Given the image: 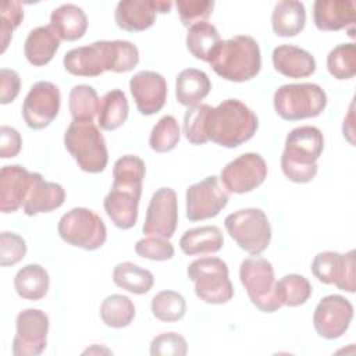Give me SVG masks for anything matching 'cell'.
Masks as SVG:
<instances>
[{"instance_id": "obj_1", "label": "cell", "mask_w": 356, "mask_h": 356, "mask_svg": "<svg viewBox=\"0 0 356 356\" xmlns=\"http://www.w3.org/2000/svg\"><path fill=\"white\" fill-rule=\"evenodd\" d=\"M138 63L139 50L128 40H97L71 49L63 58L65 71L75 76H99L106 71L128 72Z\"/></svg>"}, {"instance_id": "obj_2", "label": "cell", "mask_w": 356, "mask_h": 356, "mask_svg": "<svg viewBox=\"0 0 356 356\" xmlns=\"http://www.w3.org/2000/svg\"><path fill=\"white\" fill-rule=\"evenodd\" d=\"M324 150V136L317 127L302 125L293 128L285 138L281 154L284 175L296 184H307L317 174V160Z\"/></svg>"}, {"instance_id": "obj_3", "label": "cell", "mask_w": 356, "mask_h": 356, "mask_svg": "<svg viewBox=\"0 0 356 356\" xmlns=\"http://www.w3.org/2000/svg\"><path fill=\"white\" fill-rule=\"evenodd\" d=\"M207 63L218 76L231 82H245L260 72V47L252 36L236 35L220 40Z\"/></svg>"}, {"instance_id": "obj_4", "label": "cell", "mask_w": 356, "mask_h": 356, "mask_svg": "<svg viewBox=\"0 0 356 356\" xmlns=\"http://www.w3.org/2000/svg\"><path fill=\"white\" fill-rule=\"evenodd\" d=\"M257 127V115L238 99L222 100L211 108L206 121L209 140L229 149L249 140Z\"/></svg>"}, {"instance_id": "obj_5", "label": "cell", "mask_w": 356, "mask_h": 356, "mask_svg": "<svg viewBox=\"0 0 356 356\" xmlns=\"http://www.w3.org/2000/svg\"><path fill=\"white\" fill-rule=\"evenodd\" d=\"M64 146L85 172L97 174L107 165L106 140L92 120H72L64 134Z\"/></svg>"}, {"instance_id": "obj_6", "label": "cell", "mask_w": 356, "mask_h": 356, "mask_svg": "<svg viewBox=\"0 0 356 356\" xmlns=\"http://www.w3.org/2000/svg\"><path fill=\"white\" fill-rule=\"evenodd\" d=\"M273 104L282 120L299 121L320 115L327 106V95L317 83H286L275 90Z\"/></svg>"}, {"instance_id": "obj_7", "label": "cell", "mask_w": 356, "mask_h": 356, "mask_svg": "<svg viewBox=\"0 0 356 356\" xmlns=\"http://www.w3.org/2000/svg\"><path fill=\"white\" fill-rule=\"evenodd\" d=\"M186 274L195 285L196 296L204 303L222 305L232 299L234 286L224 260L218 257L196 259L188 266Z\"/></svg>"}, {"instance_id": "obj_8", "label": "cell", "mask_w": 356, "mask_h": 356, "mask_svg": "<svg viewBox=\"0 0 356 356\" xmlns=\"http://www.w3.org/2000/svg\"><path fill=\"white\" fill-rule=\"evenodd\" d=\"M239 278L250 302L264 313H274L282 307L275 288L273 264L259 256L245 259L239 267Z\"/></svg>"}, {"instance_id": "obj_9", "label": "cell", "mask_w": 356, "mask_h": 356, "mask_svg": "<svg viewBox=\"0 0 356 356\" xmlns=\"http://www.w3.org/2000/svg\"><path fill=\"white\" fill-rule=\"evenodd\" d=\"M224 225L238 246L252 256H259L270 245L271 225L260 209L236 210L225 217Z\"/></svg>"}, {"instance_id": "obj_10", "label": "cell", "mask_w": 356, "mask_h": 356, "mask_svg": "<svg viewBox=\"0 0 356 356\" xmlns=\"http://www.w3.org/2000/svg\"><path fill=\"white\" fill-rule=\"evenodd\" d=\"M57 232L68 245L85 250H96L107 239V228L103 220L93 210L85 207H75L63 214Z\"/></svg>"}, {"instance_id": "obj_11", "label": "cell", "mask_w": 356, "mask_h": 356, "mask_svg": "<svg viewBox=\"0 0 356 356\" xmlns=\"http://www.w3.org/2000/svg\"><path fill=\"white\" fill-rule=\"evenodd\" d=\"M17 334L13 339L14 356H38L47 345L49 317L40 309H24L15 318Z\"/></svg>"}, {"instance_id": "obj_12", "label": "cell", "mask_w": 356, "mask_h": 356, "mask_svg": "<svg viewBox=\"0 0 356 356\" xmlns=\"http://www.w3.org/2000/svg\"><path fill=\"white\" fill-rule=\"evenodd\" d=\"M228 199L229 193L220 185L218 177L209 175L186 189V217L189 221L213 218L228 204Z\"/></svg>"}, {"instance_id": "obj_13", "label": "cell", "mask_w": 356, "mask_h": 356, "mask_svg": "<svg viewBox=\"0 0 356 356\" xmlns=\"http://www.w3.org/2000/svg\"><path fill=\"white\" fill-rule=\"evenodd\" d=\"M60 104V89L49 81H38L25 96L22 117L31 129H42L57 117Z\"/></svg>"}, {"instance_id": "obj_14", "label": "cell", "mask_w": 356, "mask_h": 356, "mask_svg": "<svg viewBox=\"0 0 356 356\" xmlns=\"http://www.w3.org/2000/svg\"><path fill=\"white\" fill-rule=\"evenodd\" d=\"M267 177V164L259 153H243L229 161L220 179L228 193H246L260 186Z\"/></svg>"}, {"instance_id": "obj_15", "label": "cell", "mask_w": 356, "mask_h": 356, "mask_svg": "<svg viewBox=\"0 0 356 356\" xmlns=\"http://www.w3.org/2000/svg\"><path fill=\"white\" fill-rule=\"evenodd\" d=\"M312 273L327 285H337L341 291L355 292V250L339 253L325 250L312 261Z\"/></svg>"}, {"instance_id": "obj_16", "label": "cell", "mask_w": 356, "mask_h": 356, "mask_svg": "<svg viewBox=\"0 0 356 356\" xmlns=\"http://www.w3.org/2000/svg\"><path fill=\"white\" fill-rule=\"evenodd\" d=\"M178 224V200L171 188H159L147 206L143 234L147 236H161L170 239Z\"/></svg>"}, {"instance_id": "obj_17", "label": "cell", "mask_w": 356, "mask_h": 356, "mask_svg": "<svg viewBox=\"0 0 356 356\" xmlns=\"http://www.w3.org/2000/svg\"><path fill=\"white\" fill-rule=\"evenodd\" d=\"M352 318V303L341 295H328L317 303L313 313V325L321 338L337 339L346 332Z\"/></svg>"}, {"instance_id": "obj_18", "label": "cell", "mask_w": 356, "mask_h": 356, "mask_svg": "<svg viewBox=\"0 0 356 356\" xmlns=\"http://www.w3.org/2000/svg\"><path fill=\"white\" fill-rule=\"evenodd\" d=\"M129 90L136 108L143 115L159 113L167 100L165 78L156 71H139L129 79Z\"/></svg>"}, {"instance_id": "obj_19", "label": "cell", "mask_w": 356, "mask_h": 356, "mask_svg": "<svg viewBox=\"0 0 356 356\" xmlns=\"http://www.w3.org/2000/svg\"><path fill=\"white\" fill-rule=\"evenodd\" d=\"M35 172L19 164L4 165L0 170V210L14 213L24 206L33 182Z\"/></svg>"}, {"instance_id": "obj_20", "label": "cell", "mask_w": 356, "mask_h": 356, "mask_svg": "<svg viewBox=\"0 0 356 356\" xmlns=\"http://www.w3.org/2000/svg\"><path fill=\"white\" fill-rule=\"evenodd\" d=\"M140 195V189L111 185L110 192L104 197L103 206L115 227L129 229L136 224Z\"/></svg>"}, {"instance_id": "obj_21", "label": "cell", "mask_w": 356, "mask_h": 356, "mask_svg": "<svg viewBox=\"0 0 356 356\" xmlns=\"http://www.w3.org/2000/svg\"><path fill=\"white\" fill-rule=\"evenodd\" d=\"M353 0H317L313 4V21L320 31H341L353 28Z\"/></svg>"}, {"instance_id": "obj_22", "label": "cell", "mask_w": 356, "mask_h": 356, "mask_svg": "<svg viewBox=\"0 0 356 356\" xmlns=\"http://www.w3.org/2000/svg\"><path fill=\"white\" fill-rule=\"evenodd\" d=\"M273 65L284 76L299 79L316 71L314 57L305 49L293 44H281L273 50Z\"/></svg>"}, {"instance_id": "obj_23", "label": "cell", "mask_w": 356, "mask_h": 356, "mask_svg": "<svg viewBox=\"0 0 356 356\" xmlns=\"http://www.w3.org/2000/svg\"><path fill=\"white\" fill-rule=\"evenodd\" d=\"M64 200L65 191L60 184L44 181L39 172H35L32 186L22 209L26 216H36L58 209Z\"/></svg>"}, {"instance_id": "obj_24", "label": "cell", "mask_w": 356, "mask_h": 356, "mask_svg": "<svg viewBox=\"0 0 356 356\" xmlns=\"http://www.w3.org/2000/svg\"><path fill=\"white\" fill-rule=\"evenodd\" d=\"M156 14V0H124L117 4L114 18L118 28L127 32H140L154 24Z\"/></svg>"}, {"instance_id": "obj_25", "label": "cell", "mask_w": 356, "mask_h": 356, "mask_svg": "<svg viewBox=\"0 0 356 356\" xmlns=\"http://www.w3.org/2000/svg\"><path fill=\"white\" fill-rule=\"evenodd\" d=\"M50 26L61 40L74 42L85 35L88 29V17L85 11L75 4H61L51 11Z\"/></svg>"}, {"instance_id": "obj_26", "label": "cell", "mask_w": 356, "mask_h": 356, "mask_svg": "<svg viewBox=\"0 0 356 356\" xmlns=\"http://www.w3.org/2000/svg\"><path fill=\"white\" fill-rule=\"evenodd\" d=\"M60 38L50 25L38 26L32 29L24 43V53L26 60L35 65H46L60 47Z\"/></svg>"}, {"instance_id": "obj_27", "label": "cell", "mask_w": 356, "mask_h": 356, "mask_svg": "<svg viewBox=\"0 0 356 356\" xmlns=\"http://www.w3.org/2000/svg\"><path fill=\"white\" fill-rule=\"evenodd\" d=\"M306 24V8L302 1L282 0L274 6L271 26L277 36L292 38L300 33Z\"/></svg>"}, {"instance_id": "obj_28", "label": "cell", "mask_w": 356, "mask_h": 356, "mask_svg": "<svg viewBox=\"0 0 356 356\" xmlns=\"http://www.w3.org/2000/svg\"><path fill=\"white\" fill-rule=\"evenodd\" d=\"M211 89L207 74L197 68L182 70L175 81V97L179 104L192 107L200 103Z\"/></svg>"}, {"instance_id": "obj_29", "label": "cell", "mask_w": 356, "mask_h": 356, "mask_svg": "<svg viewBox=\"0 0 356 356\" xmlns=\"http://www.w3.org/2000/svg\"><path fill=\"white\" fill-rule=\"evenodd\" d=\"M222 245L224 236L216 225H203L188 229L179 239V248L188 256L216 253L221 250Z\"/></svg>"}, {"instance_id": "obj_30", "label": "cell", "mask_w": 356, "mask_h": 356, "mask_svg": "<svg viewBox=\"0 0 356 356\" xmlns=\"http://www.w3.org/2000/svg\"><path fill=\"white\" fill-rule=\"evenodd\" d=\"M50 278L40 264H26L14 277V288L19 298L26 300H40L46 296Z\"/></svg>"}, {"instance_id": "obj_31", "label": "cell", "mask_w": 356, "mask_h": 356, "mask_svg": "<svg viewBox=\"0 0 356 356\" xmlns=\"http://www.w3.org/2000/svg\"><path fill=\"white\" fill-rule=\"evenodd\" d=\"M129 106L125 93L121 89H111L100 99L97 124L104 131L120 128L128 118Z\"/></svg>"}, {"instance_id": "obj_32", "label": "cell", "mask_w": 356, "mask_h": 356, "mask_svg": "<svg viewBox=\"0 0 356 356\" xmlns=\"http://www.w3.org/2000/svg\"><path fill=\"white\" fill-rule=\"evenodd\" d=\"M113 281L117 286L131 293L143 295L152 289L154 277L146 268H142L131 261H122L114 267Z\"/></svg>"}, {"instance_id": "obj_33", "label": "cell", "mask_w": 356, "mask_h": 356, "mask_svg": "<svg viewBox=\"0 0 356 356\" xmlns=\"http://www.w3.org/2000/svg\"><path fill=\"white\" fill-rule=\"evenodd\" d=\"M220 33L217 28L207 22H197L188 28L186 47L189 53L202 61H209V57L214 47L220 43Z\"/></svg>"}, {"instance_id": "obj_34", "label": "cell", "mask_w": 356, "mask_h": 356, "mask_svg": "<svg viewBox=\"0 0 356 356\" xmlns=\"http://www.w3.org/2000/svg\"><path fill=\"white\" fill-rule=\"evenodd\" d=\"M100 317L107 327L125 328L135 317L134 302L125 295L113 293L102 302Z\"/></svg>"}, {"instance_id": "obj_35", "label": "cell", "mask_w": 356, "mask_h": 356, "mask_svg": "<svg viewBox=\"0 0 356 356\" xmlns=\"http://www.w3.org/2000/svg\"><path fill=\"white\" fill-rule=\"evenodd\" d=\"M277 295L282 306L298 307L305 305L312 295V284L300 274H286L275 284Z\"/></svg>"}, {"instance_id": "obj_36", "label": "cell", "mask_w": 356, "mask_h": 356, "mask_svg": "<svg viewBox=\"0 0 356 356\" xmlns=\"http://www.w3.org/2000/svg\"><path fill=\"white\" fill-rule=\"evenodd\" d=\"M100 99L90 85H75L68 96V108L72 120H95L99 113Z\"/></svg>"}, {"instance_id": "obj_37", "label": "cell", "mask_w": 356, "mask_h": 356, "mask_svg": "<svg viewBox=\"0 0 356 356\" xmlns=\"http://www.w3.org/2000/svg\"><path fill=\"white\" fill-rule=\"evenodd\" d=\"M146 174L145 161L135 154H125L120 157L113 167V185L140 189Z\"/></svg>"}, {"instance_id": "obj_38", "label": "cell", "mask_w": 356, "mask_h": 356, "mask_svg": "<svg viewBox=\"0 0 356 356\" xmlns=\"http://www.w3.org/2000/svg\"><path fill=\"white\" fill-rule=\"evenodd\" d=\"M150 309L157 320L163 323H174L185 316L186 302L179 292L165 289L153 296Z\"/></svg>"}, {"instance_id": "obj_39", "label": "cell", "mask_w": 356, "mask_h": 356, "mask_svg": "<svg viewBox=\"0 0 356 356\" xmlns=\"http://www.w3.org/2000/svg\"><path fill=\"white\" fill-rule=\"evenodd\" d=\"M327 70L335 79H350L356 74V46L353 42L335 46L327 56Z\"/></svg>"}, {"instance_id": "obj_40", "label": "cell", "mask_w": 356, "mask_h": 356, "mask_svg": "<svg viewBox=\"0 0 356 356\" xmlns=\"http://www.w3.org/2000/svg\"><path fill=\"white\" fill-rule=\"evenodd\" d=\"M181 138L178 121L172 115L161 117L152 128L149 136L150 147L157 153H165L172 150Z\"/></svg>"}, {"instance_id": "obj_41", "label": "cell", "mask_w": 356, "mask_h": 356, "mask_svg": "<svg viewBox=\"0 0 356 356\" xmlns=\"http://www.w3.org/2000/svg\"><path fill=\"white\" fill-rule=\"evenodd\" d=\"M211 108L213 107L210 104H196L188 107L184 115V134L192 145H203L209 140L206 121Z\"/></svg>"}, {"instance_id": "obj_42", "label": "cell", "mask_w": 356, "mask_h": 356, "mask_svg": "<svg viewBox=\"0 0 356 356\" xmlns=\"http://www.w3.org/2000/svg\"><path fill=\"white\" fill-rule=\"evenodd\" d=\"M24 19V8L19 1H3L0 6V39H1V49L0 53H4L15 28Z\"/></svg>"}, {"instance_id": "obj_43", "label": "cell", "mask_w": 356, "mask_h": 356, "mask_svg": "<svg viewBox=\"0 0 356 356\" xmlns=\"http://www.w3.org/2000/svg\"><path fill=\"white\" fill-rule=\"evenodd\" d=\"M179 19L184 26H192L193 24L206 21L214 7V1L210 0H178L175 3Z\"/></svg>"}, {"instance_id": "obj_44", "label": "cell", "mask_w": 356, "mask_h": 356, "mask_svg": "<svg viewBox=\"0 0 356 356\" xmlns=\"http://www.w3.org/2000/svg\"><path fill=\"white\" fill-rule=\"evenodd\" d=\"M186 352L188 343L185 338L172 331L161 332L150 342L152 356H185Z\"/></svg>"}, {"instance_id": "obj_45", "label": "cell", "mask_w": 356, "mask_h": 356, "mask_svg": "<svg viewBox=\"0 0 356 356\" xmlns=\"http://www.w3.org/2000/svg\"><path fill=\"white\" fill-rule=\"evenodd\" d=\"M26 254V243L15 232L3 231L0 234V264L3 267L19 263Z\"/></svg>"}, {"instance_id": "obj_46", "label": "cell", "mask_w": 356, "mask_h": 356, "mask_svg": "<svg viewBox=\"0 0 356 356\" xmlns=\"http://www.w3.org/2000/svg\"><path fill=\"white\" fill-rule=\"evenodd\" d=\"M135 252L140 257L154 260V261H164V260H170L174 256V246L165 238L147 236L136 242Z\"/></svg>"}, {"instance_id": "obj_47", "label": "cell", "mask_w": 356, "mask_h": 356, "mask_svg": "<svg viewBox=\"0 0 356 356\" xmlns=\"http://www.w3.org/2000/svg\"><path fill=\"white\" fill-rule=\"evenodd\" d=\"M21 79L17 71L1 68L0 70V103H11L19 93Z\"/></svg>"}, {"instance_id": "obj_48", "label": "cell", "mask_w": 356, "mask_h": 356, "mask_svg": "<svg viewBox=\"0 0 356 356\" xmlns=\"http://www.w3.org/2000/svg\"><path fill=\"white\" fill-rule=\"evenodd\" d=\"M22 147L21 134L8 125L0 127V157L10 159L15 157Z\"/></svg>"}]
</instances>
